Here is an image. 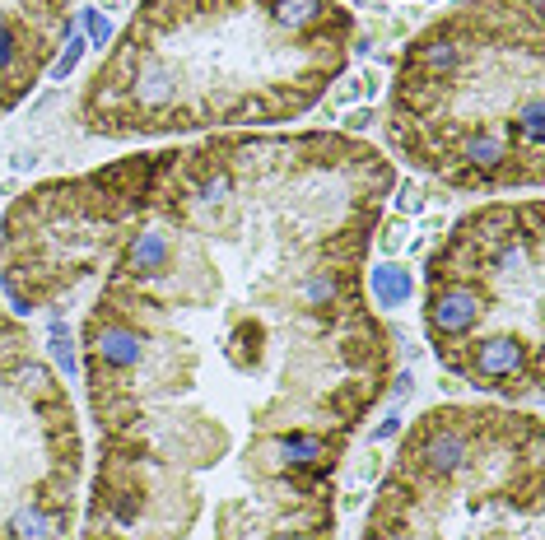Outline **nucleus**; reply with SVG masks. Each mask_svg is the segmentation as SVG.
<instances>
[{
    "instance_id": "nucleus-2",
    "label": "nucleus",
    "mask_w": 545,
    "mask_h": 540,
    "mask_svg": "<svg viewBox=\"0 0 545 540\" xmlns=\"http://www.w3.org/2000/svg\"><path fill=\"white\" fill-rule=\"evenodd\" d=\"M392 140L457 187L541 182V0H466L410 42Z\"/></svg>"
},
{
    "instance_id": "nucleus-1",
    "label": "nucleus",
    "mask_w": 545,
    "mask_h": 540,
    "mask_svg": "<svg viewBox=\"0 0 545 540\" xmlns=\"http://www.w3.org/2000/svg\"><path fill=\"white\" fill-rule=\"evenodd\" d=\"M350 28L336 0H140L84 117L108 135L280 122L327 89Z\"/></svg>"
},
{
    "instance_id": "nucleus-3",
    "label": "nucleus",
    "mask_w": 545,
    "mask_h": 540,
    "mask_svg": "<svg viewBox=\"0 0 545 540\" xmlns=\"http://www.w3.org/2000/svg\"><path fill=\"white\" fill-rule=\"evenodd\" d=\"M70 28V0H0V112L33 89Z\"/></svg>"
},
{
    "instance_id": "nucleus-5",
    "label": "nucleus",
    "mask_w": 545,
    "mask_h": 540,
    "mask_svg": "<svg viewBox=\"0 0 545 540\" xmlns=\"http://www.w3.org/2000/svg\"><path fill=\"white\" fill-rule=\"evenodd\" d=\"M401 238H406V224L396 219V224H387V233H382V247H387V252H396V247H401Z\"/></svg>"
},
{
    "instance_id": "nucleus-4",
    "label": "nucleus",
    "mask_w": 545,
    "mask_h": 540,
    "mask_svg": "<svg viewBox=\"0 0 545 540\" xmlns=\"http://www.w3.org/2000/svg\"><path fill=\"white\" fill-rule=\"evenodd\" d=\"M368 284H373V298H378L382 308H401V303L410 298V289H415L406 270L392 266V261H382V266L368 275Z\"/></svg>"
},
{
    "instance_id": "nucleus-6",
    "label": "nucleus",
    "mask_w": 545,
    "mask_h": 540,
    "mask_svg": "<svg viewBox=\"0 0 545 540\" xmlns=\"http://www.w3.org/2000/svg\"><path fill=\"white\" fill-rule=\"evenodd\" d=\"M396 429H401V419H396V415H387V419H382V424H378V429H373V438H392Z\"/></svg>"
}]
</instances>
